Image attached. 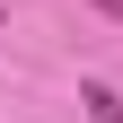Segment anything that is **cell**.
<instances>
[{
  "label": "cell",
  "instance_id": "cell-1",
  "mask_svg": "<svg viewBox=\"0 0 123 123\" xmlns=\"http://www.w3.org/2000/svg\"><path fill=\"white\" fill-rule=\"evenodd\" d=\"M79 105H88V123H123V97L105 79H79Z\"/></svg>",
  "mask_w": 123,
  "mask_h": 123
},
{
  "label": "cell",
  "instance_id": "cell-2",
  "mask_svg": "<svg viewBox=\"0 0 123 123\" xmlns=\"http://www.w3.org/2000/svg\"><path fill=\"white\" fill-rule=\"evenodd\" d=\"M97 9H105V18H123V0H97Z\"/></svg>",
  "mask_w": 123,
  "mask_h": 123
}]
</instances>
